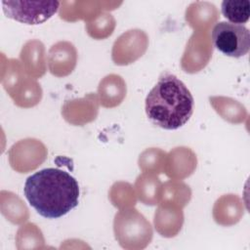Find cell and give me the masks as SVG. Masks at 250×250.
Segmentation results:
<instances>
[{
  "instance_id": "4",
  "label": "cell",
  "mask_w": 250,
  "mask_h": 250,
  "mask_svg": "<svg viewBox=\"0 0 250 250\" xmlns=\"http://www.w3.org/2000/svg\"><path fill=\"white\" fill-rule=\"evenodd\" d=\"M59 1H2L6 17L25 24H40L57 13Z\"/></svg>"
},
{
  "instance_id": "2",
  "label": "cell",
  "mask_w": 250,
  "mask_h": 250,
  "mask_svg": "<svg viewBox=\"0 0 250 250\" xmlns=\"http://www.w3.org/2000/svg\"><path fill=\"white\" fill-rule=\"evenodd\" d=\"M193 104V97L185 83L165 71L146 98V113L152 124L176 130L189 120Z\"/></svg>"
},
{
  "instance_id": "5",
  "label": "cell",
  "mask_w": 250,
  "mask_h": 250,
  "mask_svg": "<svg viewBox=\"0 0 250 250\" xmlns=\"http://www.w3.org/2000/svg\"><path fill=\"white\" fill-rule=\"evenodd\" d=\"M221 10L223 16L229 22L242 24L249 20L250 3L247 0H224Z\"/></svg>"
},
{
  "instance_id": "3",
  "label": "cell",
  "mask_w": 250,
  "mask_h": 250,
  "mask_svg": "<svg viewBox=\"0 0 250 250\" xmlns=\"http://www.w3.org/2000/svg\"><path fill=\"white\" fill-rule=\"evenodd\" d=\"M212 42L224 55L240 58L249 52L250 31L242 24L220 21L212 30Z\"/></svg>"
},
{
  "instance_id": "1",
  "label": "cell",
  "mask_w": 250,
  "mask_h": 250,
  "mask_svg": "<svg viewBox=\"0 0 250 250\" xmlns=\"http://www.w3.org/2000/svg\"><path fill=\"white\" fill-rule=\"evenodd\" d=\"M23 192L37 213L48 219L60 218L78 205L77 181L57 168H45L29 176Z\"/></svg>"
}]
</instances>
